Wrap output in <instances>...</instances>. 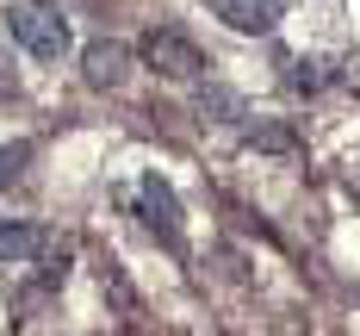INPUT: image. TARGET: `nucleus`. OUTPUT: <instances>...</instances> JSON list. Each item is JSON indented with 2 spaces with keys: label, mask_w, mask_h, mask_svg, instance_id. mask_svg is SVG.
<instances>
[{
  "label": "nucleus",
  "mask_w": 360,
  "mask_h": 336,
  "mask_svg": "<svg viewBox=\"0 0 360 336\" xmlns=\"http://www.w3.org/2000/svg\"><path fill=\"white\" fill-rule=\"evenodd\" d=\"M0 19H6V32L19 37L37 63H63L69 44H75V37H69V19H63L56 6H44V0H6Z\"/></svg>",
  "instance_id": "1"
},
{
  "label": "nucleus",
  "mask_w": 360,
  "mask_h": 336,
  "mask_svg": "<svg viewBox=\"0 0 360 336\" xmlns=\"http://www.w3.org/2000/svg\"><path fill=\"white\" fill-rule=\"evenodd\" d=\"M137 56H143L155 75H168V81H199V75L212 69V56L193 44V37H180V32H143V44H137Z\"/></svg>",
  "instance_id": "2"
},
{
  "label": "nucleus",
  "mask_w": 360,
  "mask_h": 336,
  "mask_svg": "<svg viewBox=\"0 0 360 336\" xmlns=\"http://www.w3.org/2000/svg\"><path fill=\"white\" fill-rule=\"evenodd\" d=\"M137 218L149 224V237H155V243L180 249V199H174V187L162 181L155 168H149L143 181H137Z\"/></svg>",
  "instance_id": "3"
},
{
  "label": "nucleus",
  "mask_w": 360,
  "mask_h": 336,
  "mask_svg": "<svg viewBox=\"0 0 360 336\" xmlns=\"http://www.w3.org/2000/svg\"><path fill=\"white\" fill-rule=\"evenodd\" d=\"M124 75H131V44L94 37V44L81 50V81H87V87H124Z\"/></svg>",
  "instance_id": "4"
},
{
  "label": "nucleus",
  "mask_w": 360,
  "mask_h": 336,
  "mask_svg": "<svg viewBox=\"0 0 360 336\" xmlns=\"http://www.w3.org/2000/svg\"><path fill=\"white\" fill-rule=\"evenodd\" d=\"M205 6H212L230 32H249V37H267L280 25V0H205Z\"/></svg>",
  "instance_id": "5"
},
{
  "label": "nucleus",
  "mask_w": 360,
  "mask_h": 336,
  "mask_svg": "<svg viewBox=\"0 0 360 336\" xmlns=\"http://www.w3.org/2000/svg\"><path fill=\"white\" fill-rule=\"evenodd\" d=\"M193 112L212 118V125H243V118H249L243 94H236V87H217V81H205V87L193 94Z\"/></svg>",
  "instance_id": "6"
},
{
  "label": "nucleus",
  "mask_w": 360,
  "mask_h": 336,
  "mask_svg": "<svg viewBox=\"0 0 360 336\" xmlns=\"http://www.w3.org/2000/svg\"><path fill=\"white\" fill-rule=\"evenodd\" d=\"M44 249V224L32 218H0V261H32Z\"/></svg>",
  "instance_id": "7"
},
{
  "label": "nucleus",
  "mask_w": 360,
  "mask_h": 336,
  "mask_svg": "<svg viewBox=\"0 0 360 336\" xmlns=\"http://www.w3.org/2000/svg\"><path fill=\"white\" fill-rule=\"evenodd\" d=\"M243 144H249V149H274V156H286V149H298V137H292V125L267 118V125H249V131H243Z\"/></svg>",
  "instance_id": "8"
},
{
  "label": "nucleus",
  "mask_w": 360,
  "mask_h": 336,
  "mask_svg": "<svg viewBox=\"0 0 360 336\" xmlns=\"http://www.w3.org/2000/svg\"><path fill=\"white\" fill-rule=\"evenodd\" d=\"M32 156H37L32 144H6V149H0V187H13V181H19V175L32 168Z\"/></svg>",
  "instance_id": "9"
},
{
  "label": "nucleus",
  "mask_w": 360,
  "mask_h": 336,
  "mask_svg": "<svg viewBox=\"0 0 360 336\" xmlns=\"http://www.w3.org/2000/svg\"><path fill=\"white\" fill-rule=\"evenodd\" d=\"M292 87H298V94H317V87H323L329 75H323V63H304V56H298V63H292V75H286Z\"/></svg>",
  "instance_id": "10"
},
{
  "label": "nucleus",
  "mask_w": 360,
  "mask_h": 336,
  "mask_svg": "<svg viewBox=\"0 0 360 336\" xmlns=\"http://www.w3.org/2000/svg\"><path fill=\"white\" fill-rule=\"evenodd\" d=\"M37 280H44V287H63V280H69V249H50L44 268H37Z\"/></svg>",
  "instance_id": "11"
}]
</instances>
